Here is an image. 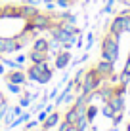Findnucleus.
Returning a JSON list of instances; mask_svg holds the SVG:
<instances>
[{"instance_id": "obj_26", "label": "nucleus", "mask_w": 130, "mask_h": 131, "mask_svg": "<svg viewBox=\"0 0 130 131\" xmlns=\"http://www.w3.org/2000/svg\"><path fill=\"white\" fill-rule=\"evenodd\" d=\"M73 4V0H56V6L57 8H69Z\"/></svg>"}, {"instance_id": "obj_19", "label": "nucleus", "mask_w": 130, "mask_h": 131, "mask_svg": "<svg viewBox=\"0 0 130 131\" xmlns=\"http://www.w3.org/2000/svg\"><path fill=\"white\" fill-rule=\"evenodd\" d=\"M88 118L86 116H79V120H77V124H75V127H77V131H86V127H88Z\"/></svg>"}, {"instance_id": "obj_5", "label": "nucleus", "mask_w": 130, "mask_h": 131, "mask_svg": "<svg viewBox=\"0 0 130 131\" xmlns=\"http://www.w3.org/2000/svg\"><path fill=\"white\" fill-rule=\"evenodd\" d=\"M52 38L57 40V42H61V44H67V42L77 44V34L69 32L67 29H63V27H59V25H56L52 29Z\"/></svg>"}, {"instance_id": "obj_14", "label": "nucleus", "mask_w": 130, "mask_h": 131, "mask_svg": "<svg viewBox=\"0 0 130 131\" xmlns=\"http://www.w3.org/2000/svg\"><path fill=\"white\" fill-rule=\"evenodd\" d=\"M19 10H21V17H23L25 21H31V19L38 13V8H37V6H29V4L19 6Z\"/></svg>"}, {"instance_id": "obj_39", "label": "nucleus", "mask_w": 130, "mask_h": 131, "mask_svg": "<svg viewBox=\"0 0 130 131\" xmlns=\"http://www.w3.org/2000/svg\"><path fill=\"white\" fill-rule=\"evenodd\" d=\"M42 2H44V4H46V2H56V0H42Z\"/></svg>"}, {"instance_id": "obj_12", "label": "nucleus", "mask_w": 130, "mask_h": 131, "mask_svg": "<svg viewBox=\"0 0 130 131\" xmlns=\"http://www.w3.org/2000/svg\"><path fill=\"white\" fill-rule=\"evenodd\" d=\"M59 122H61V116H59V112H56V110H54L52 114H48V118L42 122V129H46V131H48V129L56 127V125L59 124Z\"/></svg>"}, {"instance_id": "obj_27", "label": "nucleus", "mask_w": 130, "mask_h": 131, "mask_svg": "<svg viewBox=\"0 0 130 131\" xmlns=\"http://www.w3.org/2000/svg\"><path fill=\"white\" fill-rule=\"evenodd\" d=\"M52 49H56V51H61V42H57V40H50V51Z\"/></svg>"}, {"instance_id": "obj_2", "label": "nucleus", "mask_w": 130, "mask_h": 131, "mask_svg": "<svg viewBox=\"0 0 130 131\" xmlns=\"http://www.w3.org/2000/svg\"><path fill=\"white\" fill-rule=\"evenodd\" d=\"M25 38H27L25 32H21L19 36H15V38H10V36H0V57L19 51V49L25 46Z\"/></svg>"}, {"instance_id": "obj_41", "label": "nucleus", "mask_w": 130, "mask_h": 131, "mask_svg": "<svg viewBox=\"0 0 130 131\" xmlns=\"http://www.w3.org/2000/svg\"><path fill=\"white\" fill-rule=\"evenodd\" d=\"M128 59H130V53H128Z\"/></svg>"}, {"instance_id": "obj_22", "label": "nucleus", "mask_w": 130, "mask_h": 131, "mask_svg": "<svg viewBox=\"0 0 130 131\" xmlns=\"http://www.w3.org/2000/svg\"><path fill=\"white\" fill-rule=\"evenodd\" d=\"M31 101H33V99H31V93H25V95H21V99H19V106H21V108L29 106Z\"/></svg>"}, {"instance_id": "obj_21", "label": "nucleus", "mask_w": 130, "mask_h": 131, "mask_svg": "<svg viewBox=\"0 0 130 131\" xmlns=\"http://www.w3.org/2000/svg\"><path fill=\"white\" fill-rule=\"evenodd\" d=\"M96 114H98V108L94 106V105H88V108H86V118H88V122H94Z\"/></svg>"}, {"instance_id": "obj_25", "label": "nucleus", "mask_w": 130, "mask_h": 131, "mask_svg": "<svg viewBox=\"0 0 130 131\" xmlns=\"http://www.w3.org/2000/svg\"><path fill=\"white\" fill-rule=\"evenodd\" d=\"M71 127H73V124H69V122H59V124H57V131H69Z\"/></svg>"}, {"instance_id": "obj_18", "label": "nucleus", "mask_w": 130, "mask_h": 131, "mask_svg": "<svg viewBox=\"0 0 130 131\" xmlns=\"http://www.w3.org/2000/svg\"><path fill=\"white\" fill-rule=\"evenodd\" d=\"M52 74H54V70L50 69V67H48V69H44L42 70V76H40V80H38V84H48V82H50V80H52Z\"/></svg>"}, {"instance_id": "obj_7", "label": "nucleus", "mask_w": 130, "mask_h": 131, "mask_svg": "<svg viewBox=\"0 0 130 131\" xmlns=\"http://www.w3.org/2000/svg\"><path fill=\"white\" fill-rule=\"evenodd\" d=\"M71 63V51H67V49H61V51L56 53V61H54V67H56L57 70H63L67 65Z\"/></svg>"}, {"instance_id": "obj_16", "label": "nucleus", "mask_w": 130, "mask_h": 131, "mask_svg": "<svg viewBox=\"0 0 130 131\" xmlns=\"http://www.w3.org/2000/svg\"><path fill=\"white\" fill-rule=\"evenodd\" d=\"M29 120H31V114H29V112H23V114H19V116H17V118L10 124V129H12V127H17V125L25 124V122H29Z\"/></svg>"}, {"instance_id": "obj_31", "label": "nucleus", "mask_w": 130, "mask_h": 131, "mask_svg": "<svg viewBox=\"0 0 130 131\" xmlns=\"http://www.w3.org/2000/svg\"><path fill=\"white\" fill-rule=\"evenodd\" d=\"M92 44H94V34H88V38H86V49H90Z\"/></svg>"}, {"instance_id": "obj_13", "label": "nucleus", "mask_w": 130, "mask_h": 131, "mask_svg": "<svg viewBox=\"0 0 130 131\" xmlns=\"http://www.w3.org/2000/svg\"><path fill=\"white\" fill-rule=\"evenodd\" d=\"M27 59H29L31 63H34V65H38V63H46V59H48V53L38 51V49H31V51H29V55H27Z\"/></svg>"}, {"instance_id": "obj_32", "label": "nucleus", "mask_w": 130, "mask_h": 131, "mask_svg": "<svg viewBox=\"0 0 130 131\" xmlns=\"http://www.w3.org/2000/svg\"><path fill=\"white\" fill-rule=\"evenodd\" d=\"M38 124H40L38 120H37V122H29V124H27V129H25V131H31V129H34V127H37Z\"/></svg>"}, {"instance_id": "obj_30", "label": "nucleus", "mask_w": 130, "mask_h": 131, "mask_svg": "<svg viewBox=\"0 0 130 131\" xmlns=\"http://www.w3.org/2000/svg\"><path fill=\"white\" fill-rule=\"evenodd\" d=\"M86 59H88V53H84V55H80L79 59H75V61H73V65H79V63H84Z\"/></svg>"}, {"instance_id": "obj_34", "label": "nucleus", "mask_w": 130, "mask_h": 131, "mask_svg": "<svg viewBox=\"0 0 130 131\" xmlns=\"http://www.w3.org/2000/svg\"><path fill=\"white\" fill-rule=\"evenodd\" d=\"M40 2H42V0H25L23 4H29V6H38Z\"/></svg>"}, {"instance_id": "obj_37", "label": "nucleus", "mask_w": 130, "mask_h": 131, "mask_svg": "<svg viewBox=\"0 0 130 131\" xmlns=\"http://www.w3.org/2000/svg\"><path fill=\"white\" fill-rule=\"evenodd\" d=\"M54 8H56V2H46V10L48 12H52Z\"/></svg>"}, {"instance_id": "obj_20", "label": "nucleus", "mask_w": 130, "mask_h": 131, "mask_svg": "<svg viewBox=\"0 0 130 131\" xmlns=\"http://www.w3.org/2000/svg\"><path fill=\"white\" fill-rule=\"evenodd\" d=\"M8 108H10V105L6 103V99H0V122L4 120V116H6V112H8Z\"/></svg>"}, {"instance_id": "obj_1", "label": "nucleus", "mask_w": 130, "mask_h": 131, "mask_svg": "<svg viewBox=\"0 0 130 131\" xmlns=\"http://www.w3.org/2000/svg\"><path fill=\"white\" fill-rule=\"evenodd\" d=\"M101 59L115 63L119 59V38L107 32L101 40Z\"/></svg>"}, {"instance_id": "obj_28", "label": "nucleus", "mask_w": 130, "mask_h": 131, "mask_svg": "<svg viewBox=\"0 0 130 131\" xmlns=\"http://www.w3.org/2000/svg\"><path fill=\"white\" fill-rule=\"evenodd\" d=\"M10 110H12V114L15 116V118H17L19 114H23V108H21L19 105H17V106H13V108H10Z\"/></svg>"}, {"instance_id": "obj_15", "label": "nucleus", "mask_w": 130, "mask_h": 131, "mask_svg": "<svg viewBox=\"0 0 130 131\" xmlns=\"http://www.w3.org/2000/svg\"><path fill=\"white\" fill-rule=\"evenodd\" d=\"M33 49H38V51H44V53H50V40H46V38H34Z\"/></svg>"}, {"instance_id": "obj_35", "label": "nucleus", "mask_w": 130, "mask_h": 131, "mask_svg": "<svg viewBox=\"0 0 130 131\" xmlns=\"http://www.w3.org/2000/svg\"><path fill=\"white\" fill-rule=\"evenodd\" d=\"M15 61H17V63H19V65H21V67H23V63L27 61V57H25V55H17V57H15Z\"/></svg>"}, {"instance_id": "obj_9", "label": "nucleus", "mask_w": 130, "mask_h": 131, "mask_svg": "<svg viewBox=\"0 0 130 131\" xmlns=\"http://www.w3.org/2000/svg\"><path fill=\"white\" fill-rule=\"evenodd\" d=\"M113 65L115 63H111V61H105V59H101L100 63H98L94 69H96L98 72H100L103 78H109V76H113Z\"/></svg>"}, {"instance_id": "obj_23", "label": "nucleus", "mask_w": 130, "mask_h": 131, "mask_svg": "<svg viewBox=\"0 0 130 131\" xmlns=\"http://www.w3.org/2000/svg\"><path fill=\"white\" fill-rule=\"evenodd\" d=\"M8 84V91L13 93V95H17V93H21V85L19 84H12V82H6Z\"/></svg>"}, {"instance_id": "obj_38", "label": "nucleus", "mask_w": 130, "mask_h": 131, "mask_svg": "<svg viewBox=\"0 0 130 131\" xmlns=\"http://www.w3.org/2000/svg\"><path fill=\"white\" fill-rule=\"evenodd\" d=\"M4 69H6V67L2 65V61H0V74H4Z\"/></svg>"}, {"instance_id": "obj_10", "label": "nucleus", "mask_w": 130, "mask_h": 131, "mask_svg": "<svg viewBox=\"0 0 130 131\" xmlns=\"http://www.w3.org/2000/svg\"><path fill=\"white\" fill-rule=\"evenodd\" d=\"M6 82H12V84H19V85H23V84L27 82V72H23L21 69L12 70L10 74L6 76Z\"/></svg>"}, {"instance_id": "obj_4", "label": "nucleus", "mask_w": 130, "mask_h": 131, "mask_svg": "<svg viewBox=\"0 0 130 131\" xmlns=\"http://www.w3.org/2000/svg\"><path fill=\"white\" fill-rule=\"evenodd\" d=\"M52 13H37V15L31 19V23H33V27H34V30L37 32H40V30H52L54 27L57 25V21H54L52 19Z\"/></svg>"}, {"instance_id": "obj_33", "label": "nucleus", "mask_w": 130, "mask_h": 131, "mask_svg": "<svg viewBox=\"0 0 130 131\" xmlns=\"http://www.w3.org/2000/svg\"><path fill=\"white\" fill-rule=\"evenodd\" d=\"M123 74H124V76H130V59L126 61V65H124V69H123Z\"/></svg>"}, {"instance_id": "obj_11", "label": "nucleus", "mask_w": 130, "mask_h": 131, "mask_svg": "<svg viewBox=\"0 0 130 131\" xmlns=\"http://www.w3.org/2000/svg\"><path fill=\"white\" fill-rule=\"evenodd\" d=\"M105 103H109V106L115 112H123V108H124V99H123V95H117V93H113Z\"/></svg>"}, {"instance_id": "obj_6", "label": "nucleus", "mask_w": 130, "mask_h": 131, "mask_svg": "<svg viewBox=\"0 0 130 131\" xmlns=\"http://www.w3.org/2000/svg\"><path fill=\"white\" fill-rule=\"evenodd\" d=\"M48 69V63H38V65H31L27 69V80H33V82H38L40 76H42V70Z\"/></svg>"}, {"instance_id": "obj_3", "label": "nucleus", "mask_w": 130, "mask_h": 131, "mask_svg": "<svg viewBox=\"0 0 130 131\" xmlns=\"http://www.w3.org/2000/svg\"><path fill=\"white\" fill-rule=\"evenodd\" d=\"M103 76L100 74L96 69H90L86 70V74H84V80H82V85H80V93H86V95H90L92 91H96L98 88L101 85L103 82Z\"/></svg>"}, {"instance_id": "obj_40", "label": "nucleus", "mask_w": 130, "mask_h": 131, "mask_svg": "<svg viewBox=\"0 0 130 131\" xmlns=\"http://www.w3.org/2000/svg\"><path fill=\"white\" fill-rule=\"evenodd\" d=\"M109 131H117V129H109Z\"/></svg>"}, {"instance_id": "obj_17", "label": "nucleus", "mask_w": 130, "mask_h": 131, "mask_svg": "<svg viewBox=\"0 0 130 131\" xmlns=\"http://www.w3.org/2000/svg\"><path fill=\"white\" fill-rule=\"evenodd\" d=\"M65 122H69V124H77V120H79V114H77V110H75L73 106L71 108H67V112H65V118H63Z\"/></svg>"}, {"instance_id": "obj_29", "label": "nucleus", "mask_w": 130, "mask_h": 131, "mask_svg": "<svg viewBox=\"0 0 130 131\" xmlns=\"http://www.w3.org/2000/svg\"><path fill=\"white\" fill-rule=\"evenodd\" d=\"M48 114H52V112H48V110H40V114H38V122H40V124H42V122L48 118Z\"/></svg>"}, {"instance_id": "obj_24", "label": "nucleus", "mask_w": 130, "mask_h": 131, "mask_svg": "<svg viewBox=\"0 0 130 131\" xmlns=\"http://www.w3.org/2000/svg\"><path fill=\"white\" fill-rule=\"evenodd\" d=\"M101 112H103V116H107V118H113V116H115V110L109 106V103H105V105H103Z\"/></svg>"}, {"instance_id": "obj_36", "label": "nucleus", "mask_w": 130, "mask_h": 131, "mask_svg": "<svg viewBox=\"0 0 130 131\" xmlns=\"http://www.w3.org/2000/svg\"><path fill=\"white\" fill-rule=\"evenodd\" d=\"M56 97H57V88H54L50 91V95H48V99H56Z\"/></svg>"}, {"instance_id": "obj_8", "label": "nucleus", "mask_w": 130, "mask_h": 131, "mask_svg": "<svg viewBox=\"0 0 130 131\" xmlns=\"http://www.w3.org/2000/svg\"><path fill=\"white\" fill-rule=\"evenodd\" d=\"M109 32L113 34V36H117V38H120V34L124 32V15H117L113 21H111Z\"/></svg>"}]
</instances>
